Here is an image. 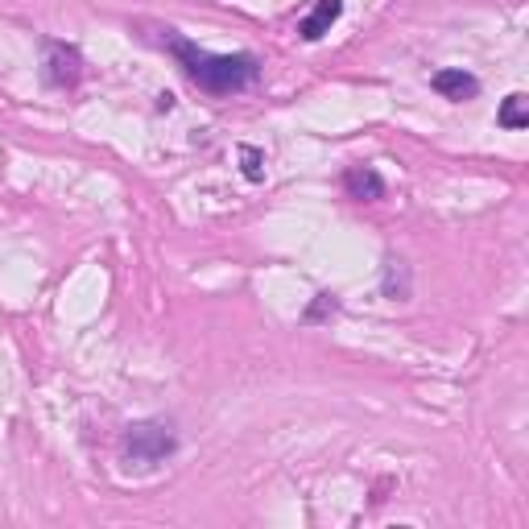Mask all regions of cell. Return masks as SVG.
<instances>
[{"label": "cell", "mask_w": 529, "mask_h": 529, "mask_svg": "<svg viewBox=\"0 0 529 529\" xmlns=\"http://www.w3.org/2000/svg\"><path fill=\"white\" fill-rule=\"evenodd\" d=\"M170 54L182 62V71L191 75L195 87L211 91V96H232V91H244L257 79V58L253 54H207L182 38H166Z\"/></svg>", "instance_id": "obj_1"}, {"label": "cell", "mask_w": 529, "mask_h": 529, "mask_svg": "<svg viewBox=\"0 0 529 529\" xmlns=\"http://www.w3.org/2000/svg\"><path fill=\"white\" fill-rule=\"evenodd\" d=\"M174 447H178V439H174L170 422L145 418L124 430V455H129V463H137V468H158L166 455H174Z\"/></svg>", "instance_id": "obj_2"}, {"label": "cell", "mask_w": 529, "mask_h": 529, "mask_svg": "<svg viewBox=\"0 0 529 529\" xmlns=\"http://www.w3.org/2000/svg\"><path fill=\"white\" fill-rule=\"evenodd\" d=\"M83 75V58L75 46H62V42H50L46 46V79L54 87H75Z\"/></svg>", "instance_id": "obj_3"}, {"label": "cell", "mask_w": 529, "mask_h": 529, "mask_svg": "<svg viewBox=\"0 0 529 529\" xmlns=\"http://www.w3.org/2000/svg\"><path fill=\"white\" fill-rule=\"evenodd\" d=\"M430 87L439 91V96H447V100H472L476 91H480L476 75H468L463 67H443V71H434Z\"/></svg>", "instance_id": "obj_4"}, {"label": "cell", "mask_w": 529, "mask_h": 529, "mask_svg": "<svg viewBox=\"0 0 529 529\" xmlns=\"http://www.w3.org/2000/svg\"><path fill=\"white\" fill-rule=\"evenodd\" d=\"M344 17V0H319L315 5V13H310L302 25H298V34L306 38V42H319L323 34H331V25Z\"/></svg>", "instance_id": "obj_5"}, {"label": "cell", "mask_w": 529, "mask_h": 529, "mask_svg": "<svg viewBox=\"0 0 529 529\" xmlns=\"http://www.w3.org/2000/svg\"><path fill=\"white\" fill-rule=\"evenodd\" d=\"M344 186H348V195L360 199V203H372V199H385V178L372 170V166H352L344 174Z\"/></svg>", "instance_id": "obj_6"}, {"label": "cell", "mask_w": 529, "mask_h": 529, "mask_svg": "<svg viewBox=\"0 0 529 529\" xmlns=\"http://www.w3.org/2000/svg\"><path fill=\"white\" fill-rule=\"evenodd\" d=\"M505 124V129H529V100L521 96V91H513V96L501 104V116H496Z\"/></svg>", "instance_id": "obj_7"}, {"label": "cell", "mask_w": 529, "mask_h": 529, "mask_svg": "<svg viewBox=\"0 0 529 529\" xmlns=\"http://www.w3.org/2000/svg\"><path fill=\"white\" fill-rule=\"evenodd\" d=\"M240 162H244V178H248V182H261V178H265V158H261V149L244 145V149H240Z\"/></svg>", "instance_id": "obj_8"}]
</instances>
